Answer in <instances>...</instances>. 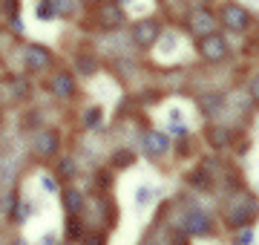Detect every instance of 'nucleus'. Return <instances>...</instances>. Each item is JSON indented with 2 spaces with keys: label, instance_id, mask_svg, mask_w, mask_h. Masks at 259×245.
<instances>
[{
  "label": "nucleus",
  "instance_id": "1",
  "mask_svg": "<svg viewBox=\"0 0 259 245\" xmlns=\"http://www.w3.org/2000/svg\"><path fill=\"white\" fill-rule=\"evenodd\" d=\"M222 20H225V26L233 29V32H242V29L250 26L248 9H242L239 3H228V6L222 9Z\"/></svg>",
  "mask_w": 259,
  "mask_h": 245
},
{
  "label": "nucleus",
  "instance_id": "2",
  "mask_svg": "<svg viewBox=\"0 0 259 245\" xmlns=\"http://www.w3.org/2000/svg\"><path fill=\"white\" fill-rule=\"evenodd\" d=\"M199 49H202V55L207 58V61H222L225 55H228V40L222 38V35H204L202 44H199Z\"/></svg>",
  "mask_w": 259,
  "mask_h": 245
},
{
  "label": "nucleus",
  "instance_id": "3",
  "mask_svg": "<svg viewBox=\"0 0 259 245\" xmlns=\"http://www.w3.org/2000/svg\"><path fill=\"white\" fill-rule=\"evenodd\" d=\"M253 217H256V199L245 193V196H239V205H233L231 211V225H245Z\"/></svg>",
  "mask_w": 259,
  "mask_h": 245
},
{
  "label": "nucleus",
  "instance_id": "4",
  "mask_svg": "<svg viewBox=\"0 0 259 245\" xmlns=\"http://www.w3.org/2000/svg\"><path fill=\"white\" fill-rule=\"evenodd\" d=\"M141 147H144V153L147 156H161V153H167L170 150V139H167L164 133H156V130H150V133H144V139H141Z\"/></svg>",
  "mask_w": 259,
  "mask_h": 245
},
{
  "label": "nucleus",
  "instance_id": "5",
  "mask_svg": "<svg viewBox=\"0 0 259 245\" xmlns=\"http://www.w3.org/2000/svg\"><path fill=\"white\" fill-rule=\"evenodd\" d=\"M23 61H26V69L29 72H40V69H47L52 64V55H49L44 47H26L23 52Z\"/></svg>",
  "mask_w": 259,
  "mask_h": 245
},
{
  "label": "nucleus",
  "instance_id": "6",
  "mask_svg": "<svg viewBox=\"0 0 259 245\" xmlns=\"http://www.w3.org/2000/svg\"><path fill=\"white\" fill-rule=\"evenodd\" d=\"M213 29H216V18H213V12H207V9H199V12H193L190 15V32L193 35H210Z\"/></svg>",
  "mask_w": 259,
  "mask_h": 245
},
{
  "label": "nucleus",
  "instance_id": "7",
  "mask_svg": "<svg viewBox=\"0 0 259 245\" xmlns=\"http://www.w3.org/2000/svg\"><path fill=\"white\" fill-rule=\"evenodd\" d=\"M156 38H158V26L153 20H141L139 26H133V40L139 47H150V44H156Z\"/></svg>",
  "mask_w": 259,
  "mask_h": 245
},
{
  "label": "nucleus",
  "instance_id": "8",
  "mask_svg": "<svg viewBox=\"0 0 259 245\" xmlns=\"http://www.w3.org/2000/svg\"><path fill=\"white\" fill-rule=\"evenodd\" d=\"M185 225L193 236H204L210 231V219H207V214H202V211H190L185 217Z\"/></svg>",
  "mask_w": 259,
  "mask_h": 245
},
{
  "label": "nucleus",
  "instance_id": "9",
  "mask_svg": "<svg viewBox=\"0 0 259 245\" xmlns=\"http://www.w3.org/2000/svg\"><path fill=\"white\" fill-rule=\"evenodd\" d=\"M52 93L61 95V98H72L75 95V78L69 72H58L52 75Z\"/></svg>",
  "mask_w": 259,
  "mask_h": 245
},
{
  "label": "nucleus",
  "instance_id": "10",
  "mask_svg": "<svg viewBox=\"0 0 259 245\" xmlns=\"http://www.w3.org/2000/svg\"><path fill=\"white\" fill-rule=\"evenodd\" d=\"M35 150L40 153V156H52V153L58 150V136L52 130H44L35 139Z\"/></svg>",
  "mask_w": 259,
  "mask_h": 245
},
{
  "label": "nucleus",
  "instance_id": "11",
  "mask_svg": "<svg viewBox=\"0 0 259 245\" xmlns=\"http://www.w3.org/2000/svg\"><path fill=\"white\" fill-rule=\"evenodd\" d=\"M158 196V188L156 185H139V190H136V208H150L153 202H156Z\"/></svg>",
  "mask_w": 259,
  "mask_h": 245
},
{
  "label": "nucleus",
  "instance_id": "12",
  "mask_svg": "<svg viewBox=\"0 0 259 245\" xmlns=\"http://www.w3.org/2000/svg\"><path fill=\"white\" fill-rule=\"evenodd\" d=\"M176 47H179V35H176V32H167L164 38L158 40V55H161V58L176 55Z\"/></svg>",
  "mask_w": 259,
  "mask_h": 245
},
{
  "label": "nucleus",
  "instance_id": "13",
  "mask_svg": "<svg viewBox=\"0 0 259 245\" xmlns=\"http://www.w3.org/2000/svg\"><path fill=\"white\" fill-rule=\"evenodd\" d=\"M64 205H66V211L69 214H78L83 208V196H81V190H75V188H69L64 193Z\"/></svg>",
  "mask_w": 259,
  "mask_h": 245
},
{
  "label": "nucleus",
  "instance_id": "14",
  "mask_svg": "<svg viewBox=\"0 0 259 245\" xmlns=\"http://www.w3.org/2000/svg\"><path fill=\"white\" fill-rule=\"evenodd\" d=\"M101 118H104V110L101 107H93V110H87V115H83V127H101Z\"/></svg>",
  "mask_w": 259,
  "mask_h": 245
},
{
  "label": "nucleus",
  "instance_id": "15",
  "mask_svg": "<svg viewBox=\"0 0 259 245\" xmlns=\"http://www.w3.org/2000/svg\"><path fill=\"white\" fill-rule=\"evenodd\" d=\"M49 6L55 9V15H72L75 12V0H49Z\"/></svg>",
  "mask_w": 259,
  "mask_h": 245
},
{
  "label": "nucleus",
  "instance_id": "16",
  "mask_svg": "<svg viewBox=\"0 0 259 245\" xmlns=\"http://www.w3.org/2000/svg\"><path fill=\"white\" fill-rule=\"evenodd\" d=\"M228 139H231V130H228V127H213V130H210V142L213 144L225 147V144H228Z\"/></svg>",
  "mask_w": 259,
  "mask_h": 245
},
{
  "label": "nucleus",
  "instance_id": "17",
  "mask_svg": "<svg viewBox=\"0 0 259 245\" xmlns=\"http://www.w3.org/2000/svg\"><path fill=\"white\" fill-rule=\"evenodd\" d=\"M222 104H225V98L219 93H213V95L204 98V110H207V113H219V110H222Z\"/></svg>",
  "mask_w": 259,
  "mask_h": 245
},
{
  "label": "nucleus",
  "instance_id": "18",
  "mask_svg": "<svg viewBox=\"0 0 259 245\" xmlns=\"http://www.w3.org/2000/svg\"><path fill=\"white\" fill-rule=\"evenodd\" d=\"M101 18L107 26H121V9H104Z\"/></svg>",
  "mask_w": 259,
  "mask_h": 245
},
{
  "label": "nucleus",
  "instance_id": "19",
  "mask_svg": "<svg viewBox=\"0 0 259 245\" xmlns=\"http://www.w3.org/2000/svg\"><path fill=\"white\" fill-rule=\"evenodd\" d=\"M66 236H69V239H83V228H81V222L69 219V225H66Z\"/></svg>",
  "mask_w": 259,
  "mask_h": 245
},
{
  "label": "nucleus",
  "instance_id": "20",
  "mask_svg": "<svg viewBox=\"0 0 259 245\" xmlns=\"http://www.w3.org/2000/svg\"><path fill=\"white\" fill-rule=\"evenodd\" d=\"M130 161H133V153H130V150H121V153L112 156V165H115V168H127Z\"/></svg>",
  "mask_w": 259,
  "mask_h": 245
},
{
  "label": "nucleus",
  "instance_id": "21",
  "mask_svg": "<svg viewBox=\"0 0 259 245\" xmlns=\"http://www.w3.org/2000/svg\"><path fill=\"white\" fill-rule=\"evenodd\" d=\"M37 18H40V20H52V18H55V9L49 6V0H47V3H40V6H37Z\"/></svg>",
  "mask_w": 259,
  "mask_h": 245
},
{
  "label": "nucleus",
  "instance_id": "22",
  "mask_svg": "<svg viewBox=\"0 0 259 245\" xmlns=\"http://www.w3.org/2000/svg\"><path fill=\"white\" fill-rule=\"evenodd\" d=\"M250 242H253V231L250 228H242L239 236H236V245H250Z\"/></svg>",
  "mask_w": 259,
  "mask_h": 245
},
{
  "label": "nucleus",
  "instance_id": "23",
  "mask_svg": "<svg viewBox=\"0 0 259 245\" xmlns=\"http://www.w3.org/2000/svg\"><path fill=\"white\" fill-rule=\"evenodd\" d=\"M40 185L47 193H58V179H52V176H40Z\"/></svg>",
  "mask_w": 259,
  "mask_h": 245
},
{
  "label": "nucleus",
  "instance_id": "24",
  "mask_svg": "<svg viewBox=\"0 0 259 245\" xmlns=\"http://www.w3.org/2000/svg\"><path fill=\"white\" fill-rule=\"evenodd\" d=\"M61 173H64V176H72V161H69V159L61 161Z\"/></svg>",
  "mask_w": 259,
  "mask_h": 245
},
{
  "label": "nucleus",
  "instance_id": "25",
  "mask_svg": "<svg viewBox=\"0 0 259 245\" xmlns=\"http://www.w3.org/2000/svg\"><path fill=\"white\" fill-rule=\"evenodd\" d=\"M104 242H107V239H104V236H98V234H93L90 239H87V245H104Z\"/></svg>",
  "mask_w": 259,
  "mask_h": 245
},
{
  "label": "nucleus",
  "instance_id": "26",
  "mask_svg": "<svg viewBox=\"0 0 259 245\" xmlns=\"http://www.w3.org/2000/svg\"><path fill=\"white\" fill-rule=\"evenodd\" d=\"M250 93H253V98H256V101H259V78H256V81H253V84H250Z\"/></svg>",
  "mask_w": 259,
  "mask_h": 245
},
{
  "label": "nucleus",
  "instance_id": "27",
  "mask_svg": "<svg viewBox=\"0 0 259 245\" xmlns=\"http://www.w3.org/2000/svg\"><path fill=\"white\" fill-rule=\"evenodd\" d=\"M121 3H130V0H121Z\"/></svg>",
  "mask_w": 259,
  "mask_h": 245
}]
</instances>
